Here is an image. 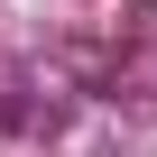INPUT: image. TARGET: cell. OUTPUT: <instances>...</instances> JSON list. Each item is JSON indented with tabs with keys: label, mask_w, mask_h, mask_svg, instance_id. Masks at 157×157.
Listing matches in <instances>:
<instances>
[]
</instances>
